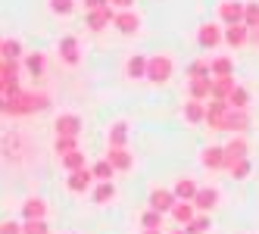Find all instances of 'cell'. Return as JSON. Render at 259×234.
<instances>
[{
  "label": "cell",
  "instance_id": "cell-15",
  "mask_svg": "<svg viewBox=\"0 0 259 234\" xmlns=\"http://www.w3.org/2000/svg\"><path fill=\"white\" fill-rule=\"evenodd\" d=\"M60 57L69 63V66H78V60H81V50H78V38H63L60 41Z\"/></svg>",
  "mask_w": 259,
  "mask_h": 234
},
{
  "label": "cell",
  "instance_id": "cell-11",
  "mask_svg": "<svg viewBox=\"0 0 259 234\" xmlns=\"http://www.w3.org/2000/svg\"><path fill=\"white\" fill-rule=\"evenodd\" d=\"M250 38V28L247 25H225V31H222V41L231 44V47H244Z\"/></svg>",
  "mask_w": 259,
  "mask_h": 234
},
{
  "label": "cell",
  "instance_id": "cell-12",
  "mask_svg": "<svg viewBox=\"0 0 259 234\" xmlns=\"http://www.w3.org/2000/svg\"><path fill=\"white\" fill-rule=\"evenodd\" d=\"M106 159H109V166H113L116 172H125V169H132V153H128L125 147H109V153H106Z\"/></svg>",
  "mask_w": 259,
  "mask_h": 234
},
{
  "label": "cell",
  "instance_id": "cell-16",
  "mask_svg": "<svg viewBox=\"0 0 259 234\" xmlns=\"http://www.w3.org/2000/svg\"><path fill=\"white\" fill-rule=\"evenodd\" d=\"M215 203H219V191H215V188H200L197 197H194V206L203 209V212H209Z\"/></svg>",
  "mask_w": 259,
  "mask_h": 234
},
{
  "label": "cell",
  "instance_id": "cell-3",
  "mask_svg": "<svg viewBox=\"0 0 259 234\" xmlns=\"http://www.w3.org/2000/svg\"><path fill=\"white\" fill-rule=\"evenodd\" d=\"M19 60H4L0 57V97L19 94Z\"/></svg>",
  "mask_w": 259,
  "mask_h": 234
},
{
  "label": "cell",
  "instance_id": "cell-46",
  "mask_svg": "<svg viewBox=\"0 0 259 234\" xmlns=\"http://www.w3.org/2000/svg\"><path fill=\"white\" fill-rule=\"evenodd\" d=\"M0 44H4V38H0Z\"/></svg>",
  "mask_w": 259,
  "mask_h": 234
},
{
  "label": "cell",
  "instance_id": "cell-33",
  "mask_svg": "<svg viewBox=\"0 0 259 234\" xmlns=\"http://www.w3.org/2000/svg\"><path fill=\"white\" fill-rule=\"evenodd\" d=\"M209 228H212L209 215H194V222L184 225V231H188V234H203V231H209Z\"/></svg>",
  "mask_w": 259,
  "mask_h": 234
},
{
  "label": "cell",
  "instance_id": "cell-26",
  "mask_svg": "<svg viewBox=\"0 0 259 234\" xmlns=\"http://www.w3.org/2000/svg\"><path fill=\"white\" fill-rule=\"evenodd\" d=\"M125 141H128V125L116 122L113 128H109V147H125Z\"/></svg>",
  "mask_w": 259,
  "mask_h": 234
},
{
  "label": "cell",
  "instance_id": "cell-40",
  "mask_svg": "<svg viewBox=\"0 0 259 234\" xmlns=\"http://www.w3.org/2000/svg\"><path fill=\"white\" fill-rule=\"evenodd\" d=\"M191 75H194V78H209V75H212V72H209V63H203V60L194 63V66H191Z\"/></svg>",
  "mask_w": 259,
  "mask_h": 234
},
{
  "label": "cell",
  "instance_id": "cell-41",
  "mask_svg": "<svg viewBox=\"0 0 259 234\" xmlns=\"http://www.w3.org/2000/svg\"><path fill=\"white\" fill-rule=\"evenodd\" d=\"M0 234H22V225L7 222V225H0Z\"/></svg>",
  "mask_w": 259,
  "mask_h": 234
},
{
  "label": "cell",
  "instance_id": "cell-5",
  "mask_svg": "<svg viewBox=\"0 0 259 234\" xmlns=\"http://www.w3.org/2000/svg\"><path fill=\"white\" fill-rule=\"evenodd\" d=\"M219 19L225 25H244V4H237V0L219 4Z\"/></svg>",
  "mask_w": 259,
  "mask_h": 234
},
{
  "label": "cell",
  "instance_id": "cell-14",
  "mask_svg": "<svg viewBox=\"0 0 259 234\" xmlns=\"http://www.w3.org/2000/svg\"><path fill=\"white\" fill-rule=\"evenodd\" d=\"M91 181H94V175H91V169H88V166H84V169H78V172H69V178H66L69 191H75V194H81L84 188H91Z\"/></svg>",
  "mask_w": 259,
  "mask_h": 234
},
{
  "label": "cell",
  "instance_id": "cell-8",
  "mask_svg": "<svg viewBox=\"0 0 259 234\" xmlns=\"http://www.w3.org/2000/svg\"><path fill=\"white\" fill-rule=\"evenodd\" d=\"M113 25H116L122 34H135V31L141 28V19H138V13H135V10H116Z\"/></svg>",
  "mask_w": 259,
  "mask_h": 234
},
{
  "label": "cell",
  "instance_id": "cell-25",
  "mask_svg": "<svg viewBox=\"0 0 259 234\" xmlns=\"http://www.w3.org/2000/svg\"><path fill=\"white\" fill-rule=\"evenodd\" d=\"M209 72H212L215 78H228V75H234V63L228 57H219V60L209 63Z\"/></svg>",
  "mask_w": 259,
  "mask_h": 234
},
{
  "label": "cell",
  "instance_id": "cell-30",
  "mask_svg": "<svg viewBox=\"0 0 259 234\" xmlns=\"http://www.w3.org/2000/svg\"><path fill=\"white\" fill-rule=\"evenodd\" d=\"M116 197V184L113 181H100L97 191H94V203H106V200H113Z\"/></svg>",
  "mask_w": 259,
  "mask_h": 234
},
{
  "label": "cell",
  "instance_id": "cell-7",
  "mask_svg": "<svg viewBox=\"0 0 259 234\" xmlns=\"http://www.w3.org/2000/svg\"><path fill=\"white\" fill-rule=\"evenodd\" d=\"M57 137H78L81 134V119L78 116H72V113H66V116H60L57 119Z\"/></svg>",
  "mask_w": 259,
  "mask_h": 234
},
{
  "label": "cell",
  "instance_id": "cell-45",
  "mask_svg": "<svg viewBox=\"0 0 259 234\" xmlns=\"http://www.w3.org/2000/svg\"><path fill=\"white\" fill-rule=\"evenodd\" d=\"M144 234H162V231H144Z\"/></svg>",
  "mask_w": 259,
  "mask_h": 234
},
{
  "label": "cell",
  "instance_id": "cell-10",
  "mask_svg": "<svg viewBox=\"0 0 259 234\" xmlns=\"http://www.w3.org/2000/svg\"><path fill=\"white\" fill-rule=\"evenodd\" d=\"M175 203H178V200H175V194H172V191L156 188V191L150 194V209H156V212H172Z\"/></svg>",
  "mask_w": 259,
  "mask_h": 234
},
{
  "label": "cell",
  "instance_id": "cell-27",
  "mask_svg": "<svg viewBox=\"0 0 259 234\" xmlns=\"http://www.w3.org/2000/svg\"><path fill=\"white\" fill-rule=\"evenodd\" d=\"M0 57H4V60H19L22 57V44L16 38H7L4 44H0Z\"/></svg>",
  "mask_w": 259,
  "mask_h": 234
},
{
  "label": "cell",
  "instance_id": "cell-17",
  "mask_svg": "<svg viewBox=\"0 0 259 234\" xmlns=\"http://www.w3.org/2000/svg\"><path fill=\"white\" fill-rule=\"evenodd\" d=\"M200 159L206 169H225V147H206Z\"/></svg>",
  "mask_w": 259,
  "mask_h": 234
},
{
  "label": "cell",
  "instance_id": "cell-29",
  "mask_svg": "<svg viewBox=\"0 0 259 234\" xmlns=\"http://www.w3.org/2000/svg\"><path fill=\"white\" fill-rule=\"evenodd\" d=\"M63 169H66V172H78V169H84V153H81V150L66 153V156H63Z\"/></svg>",
  "mask_w": 259,
  "mask_h": 234
},
{
  "label": "cell",
  "instance_id": "cell-31",
  "mask_svg": "<svg viewBox=\"0 0 259 234\" xmlns=\"http://www.w3.org/2000/svg\"><path fill=\"white\" fill-rule=\"evenodd\" d=\"M25 69L31 72L34 78H41L44 75V57H41V53H28V57H25Z\"/></svg>",
  "mask_w": 259,
  "mask_h": 234
},
{
  "label": "cell",
  "instance_id": "cell-20",
  "mask_svg": "<svg viewBox=\"0 0 259 234\" xmlns=\"http://www.w3.org/2000/svg\"><path fill=\"white\" fill-rule=\"evenodd\" d=\"M206 97H212V78H194L191 81V100H206Z\"/></svg>",
  "mask_w": 259,
  "mask_h": 234
},
{
  "label": "cell",
  "instance_id": "cell-1",
  "mask_svg": "<svg viewBox=\"0 0 259 234\" xmlns=\"http://www.w3.org/2000/svg\"><path fill=\"white\" fill-rule=\"evenodd\" d=\"M206 125L215 128V131H234V134H240L250 125V116H247V110H231L225 100H209V106H206Z\"/></svg>",
  "mask_w": 259,
  "mask_h": 234
},
{
  "label": "cell",
  "instance_id": "cell-43",
  "mask_svg": "<svg viewBox=\"0 0 259 234\" xmlns=\"http://www.w3.org/2000/svg\"><path fill=\"white\" fill-rule=\"evenodd\" d=\"M109 4H116L119 10H132V4H135V0H109Z\"/></svg>",
  "mask_w": 259,
  "mask_h": 234
},
{
  "label": "cell",
  "instance_id": "cell-13",
  "mask_svg": "<svg viewBox=\"0 0 259 234\" xmlns=\"http://www.w3.org/2000/svg\"><path fill=\"white\" fill-rule=\"evenodd\" d=\"M197 181L194 178H178V184H175V200H181V203H194V197H197Z\"/></svg>",
  "mask_w": 259,
  "mask_h": 234
},
{
  "label": "cell",
  "instance_id": "cell-2",
  "mask_svg": "<svg viewBox=\"0 0 259 234\" xmlns=\"http://www.w3.org/2000/svg\"><path fill=\"white\" fill-rule=\"evenodd\" d=\"M50 106L47 94H13V97H0V116H28V113H41Z\"/></svg>",
  "mask_w": 259,
  "mask_h": 234
},
{
  "label": "cell",
  "instance_id": "cell-19",
  "mask_svg": "<svg viewBox=\"0 0 259 234\" xmlns=\"http://www.w3.org/2000/svg\"><path fill=\"white\" fill-rule=\"evenodd\" d=\"M125 75H128V78H147V60L141 57V53L128 57V63H125Z\"/></svg>",
  "mask_w": 259,
  "mask_h": 234
},
{
  "label": "cell",
  "instance_id": "cell-42",
  "mask_svg": "<svg viewBox=\"0 0 259 234\" xmlns=\"http://www.w3.org/2000/svg\"><path fill=\"white\" fill-rule=\"evenodd\" d=\"M106 4H109V0H84L88 13H91V10H100V7H106Z\"/></svg>",
  "mask_w": 259,
  "mask_h": 234
},
{
  "label": "cell",
  "instance_id": "cell-23",
  "mask_svg": "<svg viewBox=\"0 0 259 234\" xmlns=\"http://www.w3.org/2000/svg\"><path fill=\"white\" fill-rule=\"evenodd\" d=\"M244 156H247V141L244 137H234L228 147H225V166L234 163V159H244Z\"/></svg>",
  "mask_w": 259,
  "mask_h": 234
},
{
  "label": "cell",
  "instance_id": "cell-28",
  "mask_svg": "<svg viewBox=\"0 0 259 234\" xmlns=\"http://www.w3.org/2000/svg\"><path fill=\"white\" fill-rule=\"evenodd\" d=\"M113 166H109V159H100V163H94V166H91V175H94L97 178V181H109V178H113Z\"/></svg>",
  "mask_w": 259,
  "mask_h": 234
},
{
  "label": "cell",
  "instance_id": "cell-39",
  "mask_svg": "<svg viewBox=\"0 0 259 234\" xmlns=\"http://www.w3.org/2000/svg\"><path fill=\"white\" fill-rule=\"evenodd\" d=\"M53 147H57V153H75L78 150V144H75V137H57V144H53Z\"/></svg>",
  "mask_w": 259,
  "mask_h": 234
},
{
  "label": "cell",
  "instance_id": "cell-18",
  "mask_svg": "<svg viewBox=\"0 0 259 234\" xmlns=\"http://www.w3.org/2000/svg\"><path fill=\"white\" fill-rule=\"evenodd\" d=\"M234 75H228V78H212V100H225L228 103V94L234 91Z\"/></svg>",
  "mask_w": 259,
  "mask_h": 234
},
{
  "label": "cell",
  "instance_id": "cell-6",
  "mask_svg": "<svg viewBox=\"0 0 259 234\" xmlns=\"http://www.w3.org/2000/svg\"><path fill=\"white\" fill-rule=\"evenodd\" d=\"M113 19H116V10L106 4V7H100V10H91V13H88V28H91V31H103Z\"/></svg>",
  "mask_w": 259,
  "mask_h": 234
},
{
  "label": "cell",
  "instance_id": "cell-24",
  "mask_svg": "<svg viewBox=\"0 0 259 234\" xmlns=\"http://www.w3.org/2000/svg\"><path fill=\"white\" fill-rule=\"evenodd\" d=\"M172 215H175V222H178L181 228L191 225V222H194V203H181V200H178V203L172 206Z\"/></svg>",
  "mask_w": 259,
  "mask_h": 234
},
{
  "label": "cell",
  "instance_id": "cell-32",
  "mask_svg": "<svg viewBox=\"0 0 259 234\" xmlns=\"http://www.w3.org/2000/svg\"><path fill=\"white\" fill-rule=\"evenodd\" d=\"M247 100H250V94L244 91V87H234V91L228 94V106H231V110H247Z\"/></svg>",
  "mask_w": 259,
  "mask_h": 234
},
{
  "label": "cell",
  "instance_id": "cell-37",
  "mask_svg": "<svg viewBox=\"0 0 259 234\" xmlns=\"http://www.w3.org/2000/svg\"><path fill=\"white\" fill-rule=\"evenodd\" d=\"M22 234H50V228H47L44 219H28V222L22 225Z\"/></svg>",
  "mask_w": 259,
  "mask_h": 234
},
{
  "label": "cell",
  "instance_id": "cell-38",
  "mask_svg": "<svg viewBox=\"0 0 259 234\" xmlns=\"http://www.w3.org/2000/svg\"><path fill=\"white\" fill-rule=\"evenodd\" d=\"M50 10L57 16H69L72 10H75V0H50Z\"/></svg>",
  "mask_w": 259,
  "mask_h": 234
},
{
  "label": "cell",
  "instance_id": "cell-4",
  "mask_svg": "<svg viewBox=\"0 0 259 234\" xmlns=\"http://www.w3.org/2000/svg\"><path fill=\"white\" fill-rule=\"evenodd\" d=\"M169 78H172V60L165 57V53H156V57L147 60V81L165 84Z\"/></svg>",
  "mask_w": 259,
  "mask_h": 234
},
{
  "label": "cell",
  "instance_id": "cell-21",
  "mask_svg": "<svg viewBox=\"0 0 259 234\" xmlns=\"http://www.w3.org/2000/svg\"><path fill=\"white\" fill-rule=\"evenodd\" d=\"M184 119H188L191 125H200V122H206V106H203L200 100H191V103H184Z\"/></svg>",
  "mask_w": 259,
  "mask_h": 234
},
{
  "label": "cell",
  "instance_id": "cell-35",
  "mask_svg": "<svg viewBox=\"0 0 259 234\" xmlns=\"http://www.w3.org/2000/svg\"><path fill=\"white\" fill-rule=\"evenodd\" d=\"M141 225H144L147 231H159V228H162V212H156V209H150V212H144V219H141Z\"/></svg>",
  "mask_w": 259,
  "mask_h": 234
},
{
  "label": "cell",
  "instance_id": "cell-44",
  "mask_svg": "<svg viewBox=\"0 0 259 234\" xmlns=\"http://www.w3.org/2000/svg\"><path fill=\"white\" fill-rule=\"evenodd\" d=\"M175 234H188V231H184V228H178V231H175Z\"/></svg>",
  "mask_w": 259,
  "mask_h": 234
},
{
  "label": "cell",
  "instance_id": "cell-36",
  "mask_svg": "<svg viewBox=\"0 0 259 234\" xmlns=\"http://www.w3.org/2000/svg\"><path fill=\"white\" fill-rule=\"evenodd\" d=\"M225 169H228L234 178H247V175H250V159H247V156H244V159H234V163H228Z\"/></svg>",
  "mask_w": 259,
  "mask_h": 234
},
{
  "label": "cell",
  "instance_id": "cell-34",
  "mask_svg": "<svg viewBox=\"0 0 259 234\" xmlns=\"http://www.w3.org/2000/svg\"><path fill=\"white\" fill-rule=\"evenodd\" d=\"M244 25L250 31L259 28V4H244Z\"/></svg>",
  "mask_w": 259,
  "mask_h": 234
},
{
  "label": "cell",
  "instance_id": "cell-22",
  "mask_svg": "<svg viewBox=\"0 0 259 234\" xmlns=\"http://www.w3.org/2000/svg\"><path fill=\"white\" fill-rule=\"evenodd\" d=\"M22 215H25V222L28 219H44V215H47V203L38 200V197H31V200H25V206H22Z\"/></svg>",
  "mask_w": 259,
  "mask_h": 234
},
{
  "label": "cell",
  "instance_id": "cell-9",
  "mask_svg": "<svg viewBox=\"0 0 259 234\" xmlns=\"http://www.w3.org/2000/svg\"><path fill=\"white\" fill-rule=\"evenodd\" d=\"M197 41H200V47H206V50L219 47V44H222V28H219V25H212V22L200 25V34H197Z\"/></svg>",
  "mask_w": 259,
  "mask_h": 234
}]
</instances>
